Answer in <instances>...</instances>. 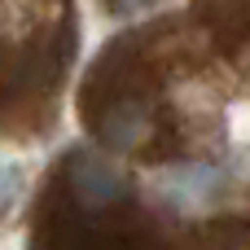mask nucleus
Instances as JSON below:
<instances>
[{"label":"nucleus","instance_id":"obj_1","mask_svg":"<svg viewBox=\"0 0 250 250\" xmlns=\"http://www.w3.org/2000/svg\"><path fill=\"white\" fill-rule=\"evenodd\" d=\"M66 193L83 215H105L123 202L127 180L119 176V167L101 154H75L66 167Z\"/></svg>","mask_w":250,"mask_h":250},{"label":"nucleus","instance_id":"obj_2","mask_svg":"<svg viewBox=\"0 0 250 250\" xmlns=\"http://www.w3.org/2000/svg\"><path fill=\"white\" fill-rule=\"evenodd\" d=\"M97 136H101V145L110 154H141L154 141V110L141 97H123V101L101 110Z\"/></svg>","mask_w":250,"mask_h":250},{"label":"nucleus","instance_id":"obj_3","mask_svg":"<svg viewBox=\"0 0 250 250\" xmlns=\"http://www.w3.org/2000/svg\"><path fill=\"white\" fill-rule=\"evenodd\" d=\"M215 189H220V167H211V163H176L154 180L158 202L171 211H193V207L211 202Z\"/></svg>","mask_w":250,"mask_h":250},{"label":"nucleus","instance_id":"obj_4","mask_svg":"<svg viewBox=\"0 0 250 250\" xmlns=\"http://www.w3.org/2000/svg\"><path fill=\"white\" fill-rule=\"evenodd\" d=\"M22 193H26V167L18 158H0V220L13 215Z\"/></svg>","mask_w":250,"mask_h":250},{"label":"nucleus","instance_id":"obj_5","mask_svg":"<svg viewBox=\"0 0 250 250\" xmlns=\"http://www.w3.org/2000/svg\"><path fill=\"white\" fill-rule=\"evenodd\" d=\"M154 0H110V9L114 13H123V18H136V13H145Z\"/></svg>","mask_w":250,"mask_h":250},{"label":"nucleus","instance_id":"obj_6","mask_svg":"<svg viewBox=\"0 0 250 250\" xmlns=\"http://www.w3.org/2000/svg\"><path fill=\"white\" fill-rule=\"evenodd\" d=\"M114 250H127V246H114Z\"/></svg>","mask_w":250,"mask_h":250}]
</instances>
